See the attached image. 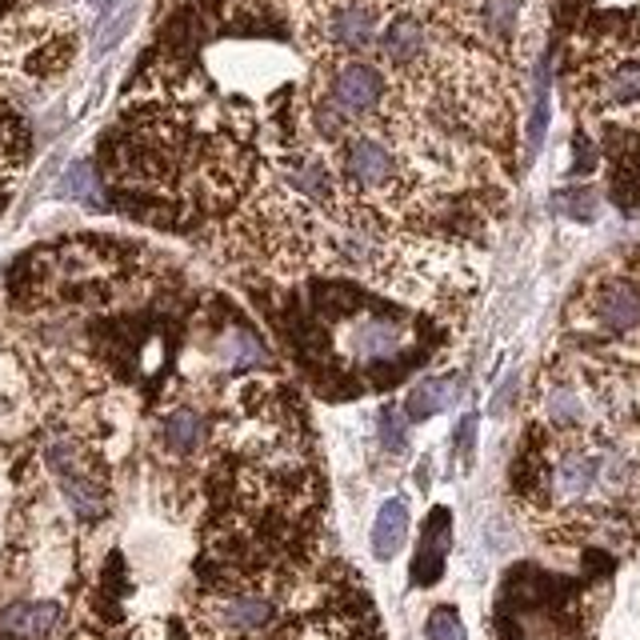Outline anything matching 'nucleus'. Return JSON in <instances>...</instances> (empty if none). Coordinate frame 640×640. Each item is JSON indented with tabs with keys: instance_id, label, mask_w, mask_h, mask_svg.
Returning <instances> with one entry per match:
<instances>
[{
	"instance_id": "nucleus-6",
	"label": "nucleus",
	"mask_w": 640,
	"mask_h": 640,
	"mask_svg": "<svg viewBox=\"0 0 640 640\" xmlns=\"http://www.w3.org/2000/svg\"><path fill=\"white\" fill-rule=\"evenodd\" d=\"M548 489L560 504H577L589 501L596 489H601V453H589V449H572L552 465L548 473Z\"/></svg>"
},
{
	"instance_id": "nucleus-18",
	"label": "nucleus",
	"mask_w": 640,
	"mask_h": 640,
	"mask_svg": "<svg viewBox=\"0 0 640 640\" xmlns=\"http://www.w3.org/2000/svg\"><path fill=\"white\" fill-rule=\"evenodd\" d=\"M60 197H77V200H93L96 197V185H93V168L89 164H72L69 176L60 181L57 188Z\"/></svg>"
},
{
	"instance_id": "nucleus-17",
	"label": "nucleus",
	"mask_w": 640,
	"mask_h": 640,
	"mask_svg": "<svg viewBox=\"0 0 640 640\" xmlns=\"http://www.w3.org/2000/svg\"><path fill=\"white\" fill-rule=\"evenodd\" d=\"M557 209L572 221H593L596 217V193L593 188H569L557 197Z\"/></svg>"
},
{
	"instance_id": "nucleus-14",
	"label": "nucleus",
	"mask_w": 640,
	"mask_h": 640,
	"mask_svg": "<svg viewBox=\"0 0 640 640\" xmlns=\"http://www.w3.org/2000/svg\"><path fill=\"white\" fill-rule=\"evenodd\" d=\"M24 161V149H21V128H16V120H12V113L4 108V101H0V185H9L12 176H16V168H21Z\"/></svg>"
},
{
	"instance_id": "nucleus-11",
	"label": "nucleus",
	"mask_w": 640,
	"mask_h": 640,
	"mask_svg": "<svg viewBox=\"0 0 640 640\" xmlns=\"http://www.w3.org/2000/svg\"><path fill=\"white\" fill-rule=\"evenodd\" d=\"M405 536H408V504L400 497H393V501L381 504V512H376L373 521V557L393 560L405 548Z\"/></svg>"
},
{
	"instance_id": "nucleus-7",
	"label": "nucleus",
	"mask_w": 640,
	"mask_h": 640,
	"mask_svg": "<svg viewBox=\"0 0 640 640\" xmlns=\"http://www.w3.org/2000/svg\"><path fill=\"white\" fill-rule=\"evenodd\" d=\"M593 316L596 325L608 328V333H632V328H640V289L625 277L605 280L593 296Z\"/></svg>"
},
{
	"instance_id": "nucleus-2",
	"label": "nucleus",
	"mask_w": 640,
	"mask_h": 640,
	"mask_svg": "<svg viewBox=\"0 0 640 640\" xmlns=\"http://www.w3.org/2000/svg\"><path fill=\"white\" fill-rule=\"evenodd\" d=\"M45 465L53 468V477H57V489L65 497L81 521H96V516H105V477H101V468L93 465V456L84 449L77 437H53L45 444Z\"/></svg>"
},
{
	"instance_id": "nucleus-20",
	"label": "nucleus",
	"mask_w": 640,
	"mask_h": 640,
	"mask_svg": "<svg viewBox=\"0 0 640 640\" xmlns=\"http://www.w3.org/2000/svg\"><path fill=\"white\" fill-rule=\"evenodd\" d=\"M292 640H345V637L337 632V625H309L301 637H292Z\"/></svg>"
},
{
	"instance_id": "nucleus-9",
	"label": "nucleus",
	"mask_w": 640,
	"mask_h": 640,
	"mask_svg": "<svg viewBox=\"0 0 640 640\" xmlns=\"http://www.w3.org/2000/svg\"><path fill=\"white\" fill-rule=\"evenodd\" d=\"M545 420L552 429H584L593 420V405L584 400V393L572 381H552L545 388Z\"/></svg>"
},
{
	"instance_id": "nucleus-10",
	"label": "nucleus",
	"mask_w": 640,
	"mask_h": 640,
	"mask_svg": "<svg viewBox=\"0 0 640 640\" xmlns=\"http://www.w3.org/2000/svg\"><path fill=\"white\" fill-rule=\"evenodd\" d=\"M461 388H465V381L456 373L449 376H429V381H420L412 393L405 396V417L408 420H429L437 417V412H444V408H453L456 400H461Z\"/></svg>"
},
{
	"instance_id": "nucleus-5",
	"label": "nucleus",
	"mask_w": 640,
	"mask_h": 640,
	"mask_svg": "<svg viewBox=\"0 0 640 640\" xmlns=\"http://www.w3.org/2000/svg\"><path fill=\"white\" fill-rule=\"evenodd\" d=\"M408 340V328L405 321H396V316H384V313H361L352 316L349 325H345V352H349L352 361H388L396 352L405 349Z\"/></svg>"
},
{
	"instance_id": "nucleus-13",
	"label": "nucleus",
	"mask_w": 640,
	"mask_h": 640,
	"mask_svg": "<svg viewBox=\"0 0 640 640\" xmlns=\"http://www.w3.org/2000/svg\"><path fill=\"white\" fill-rule=\"evenodd\" d=\"M4 625L24 640H45V637H53V629L60 625V605H53V601L21 605V608H12Z\"/></svg>"
},
{
	"instance_id": "nucleus-12",
	"label": "nucleus",
	"mask_w": 640,
	"mask_h": 640,
	"mask_svg": "<svg viewBox=\"0 0 640 640\" xmlns=\"http://www.w3.org/2000/svg\"><path fill=\"white\" fill-rule=\"evenodd\" d=\"M205 432H209V424H205V417H200L197 408H173L161 424V441L168 453L193 456L205 444Z\"/></svg>"
},
{
	"instance_id": "nucleus-8",
	"label": "nucleus",
	"mask_w": 640,
	"mask_h": 640,
	"mask_svg": "<svg viewBox=\"0 0 640 640\" xmlns=\"http://www.w3.org/2000/svg\"><path fill=\"white\" fill-rule=\"evenodd\" d=\"M449 545H453V524H449V509H437L429 516V524H424L420 552H417V560H412V584H417V589H429V584L441 581Z\"/></svg>"
},
{
	"instance_id": "nucleus-15",
	"label": "nucleus",
	"mask_w": 640,
	"mask_h": 640,
	"mask_svg": "<svg viewBox=\"0 0 640 640\" xmlns=\"http://www.w3.org/2000/svg\"><path fill=\"white\" fill-rule=\"evenodd\" d=\"M376 437H381V444L388 449V453H405L408 449V424H405V412L400 408H384L381 420H376Z\"/></svg>"
},
{
	"instance_id": "nucleus-4",
	"label": "nucleus",
	"mask_w": 640,
	"mask_h": 640,
	"mask_svg": "<svg viewBox=\"0 0 640 640\" xmlns=\"http://www.w3.org/2000/svg\"><path fill=\"white\" fill-rule=\"evenodd\" d=\"M501 625L509 640H577V625L569 613L536 589H521L516 605L504 601Z\"/></svg>"
},
{
	"instance_id": "nucleus-3",
	"label": "nucleus",
	"mask_w": 640,
	"mask_h": 640,
	"mask_svg": "<svg viewBox=\"0 0 640 640\" xmlns=\"http://www.w3.org/2000/svg\"><path fill=\"white\" fill-rule=\"evenodd\" d=\"M277 601L268 593H253V589H236V593L212 596L205 605V617H209L212 632L229 640H248L256 632H265L272 620H277Z\"/></svg>"
},
{
	"instance_id": "nucleus-19",
	"label": "nucleus",
	"mask_w": 640,
	"mask_h": 640,
	"mask_svg": "<svg viewBox=\"0 0 640 640\" xmlns=\"http://www.w3.org/2000/svg\"><path fill=\"white\" fill-rule=\"evenodd\" d=\"M473 437H477V417H465V420H461V432H456V441H461V453H465V461H473Z\"/></svg>"
},
{
	"instance_id": "nucleus-21",
	"label": "nucleus",
	"mask_w": 640,
	"mask_h": 640,
	"mask_svg": "<svg viewBox=\"0 0 640 640\" xmlns=\"http://www.w3.org/2000/svg\"><path fill=\"white\" fill-rule=\"evenodd\" d=\"M93 4H96V12H108L113 4H117V0H93Z\"/></svg>"
},
{
	"instance_id": "nucleus-16",
	"label": "nucleus",
	"mask_w": 640,
	"mask_h": 640,
	"mask_svg": "<svg viewBox=\"0 0 640 640\" xmlns=\"http://www.w3.org/2000/svg\"><path fill=\"white\" fill-rule=\"evenodd\" d=\"M424 637L429 640H468L465 625L456 617L453 608H432L429 620H424Z\"/></svg>"
},
{
	"instance_id": "nucleus-1",
	"label": "nucleus",
	"mask_w": 640,
	"mask_h": 640,
	"mask_svg": "<svg viewBox=\"0 0 640 640\" xmlns=\"http://www.w3.org/2000/svg\"><path fill=\"white\" fill-rule=\"evenodd\" d=\"M77 57V21L69 12H21L0 24V77L21 89H45Z\"/></svg>"
}]
</instances>
